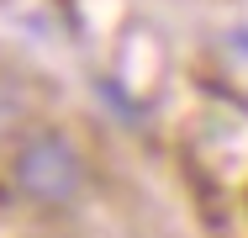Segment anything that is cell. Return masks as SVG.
Wrapping results in <instances>:
<instances>
[{
  "instance_id": "1",
  "label": "cell",
  "mask_w": 248,
  "mask_h": 238,
  "mask_svg": "<svg viewBox=\"0 0 248 238\" xmlns=\"http://www.w3.org/2000/svg\"><path fill=\"white\" fill-rule=\"evenodd\" d=\"M11 180L37 206H74L79 190H85V159L63 133H32L16 148Z\"/></svg>"
}]
</instances>
